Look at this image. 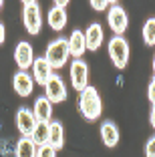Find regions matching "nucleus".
<instances>
[{"mask_svg": "<svg viewBox=\"0 0 155 157\" xmlns=\"http://www.w3.org/2000/svg\"><path fill=\"white\" fill-rule=\"evenodd\" d=\"M37 157H56V151L48 143H45L41 147H37Z\"/></svg>", "mask_w": 155, "mask_h": 157, "instance_id": "obj_21", "label": "nucleus"}, {"mask_svg": "<svg viewBox=\"0 0 155 157\" xmlns=\"http://www.w3.org/2000/svg\"><path fill=\"white\" fill-rule=\"evenodd\" d=\"M145 157H155V135L145 143Z\"/></svg>", "mask_w": 155, "mask_h": 157, "instance_id": "obj_22", "label": "nucleus"}, {"mask_svg": "<svg viewBox=\"0 0 155 157\" xmlns=\"http://www.w3.org/2000/svg\"><path fill=\"white\" fill-rule=\"evenodd\" d=\"M149 117H151V125H153V129H155V105L151 107V115Z\"/></svg>", "mask_w": 155, "mask_h": 157, "instance_id": "obj_26", "label": "nucleus"}, {"mask_svg": "<svg viewBox=\"0 0 155 157\" xmlns=\"http://www.w3.org/2000/svg\"><path fill=\"white\" fill-rule=\"evenodd\" d=\"M67 44H68V55L75 56V59H81L87 51V42H85V33L81 30H73V34L67 38Z\"/></svg>", "mask_w": 155, "mask_h": 157, "instance_id": "obj_12", "label": "nucleus"}, {"mask_svg": "<svg viewBox=\"0 0 155 157\" xmlns=\"http://www.w3.org/2000/svg\"><path fill=\"white\" fill-rule=\"evenodd\" d=\"M103 38H105V34H103V26H101L99 22H93L89 24L87 33H85V42H87V51H97L101 44H103Z\"/></svg>", "mask_w": 155, "mask_h": 157, "instance_id": "obj_13", "label": "nucleus"}, {"mask_svg": "<svg viewBox=\"0 0 155 157\" xmlns=\"http://www.w3.org/2000/svg\"><path fill=\"white\" fill-rule=\"evenodd\" d=\"M52 75H55V71H52V67L46 63L45 56H38V59H34V63H32V81H34V83L45 87Z\"/></svg>", "mask_w": 155, "mask_h": 157, "instance_id": "obj_10", "label": "nucleus"}, {"mask_svg": "<svg viewBox=\"0 0 155 157\" xmlns=\"http://www.w3.org/2000/svg\"><path fill=\"white\" fill-rule=\"evenodd\" d=\"M107 22H109L111 30L115 33V36H123V33L129 26V18H127V12L123 10V6H117V4L111 6L109 14H107Z\"/></svg>", "mask_w": 155, "mask_h": 157, "instance_id": "obj_6", "label": "nucleus"}, {"mask_svg": "<svg viewBox=\"0 0 155 157\" xmlns=\"http://www.w3.org/2000/svg\"><path fill=\"white\" fill-rule=\"evenodd\" d=\"M153 73H155V56H153Z\"/></svg>", "mask_w": 155, "mask_h": 157, "instance_id": "obj_29", "label": "nucleus"}, {"mask_svg": "<svg viewBox=\"0 0 155 157\" xmlns=\"http://www.w3.org/2000/svg\"><path fill=\"white\" fill-rule=\"evenodd\" d=\"M16 157H37V145L32 143L30 137H20L16 141V149H14Z\"/></svg>", "mask_w": 155, "mask_h": 157, "instance_id": "obj_18", "label": "nucleus"}, {"mask_svg": "<svg viewBox=\"0 0 155 157\" xmlns=\"http://www.w3.org/2000/svg\"><path fill=\"white\" fill-rule=\"evenodd\" d=\"M2 6H4V2H2V0H0V10H2Z\"/></svg>", "mask_w": 155, "mask_h": 157, "instance_id": "obj_28", "label": "nucleus"}, {"mask_svg": "<svg viewBox=\"0 0 155 157\" xmlns=\"http://www.w3.org/2000/svg\"><path fill=\"white\" fill-rule=\"evenodd\" d=\"M109 56L113 60V65L117 67L119 71L127 67L129 60V44L123 36H113L109 40Z\"/></svg>", "mask_w": 155, "mask_h": 157, "instance_id": "obj_4", "label": "nucleus"}, {"mask_svg": "<svg viewBox=\"0 0 155 157\" xmlns=\"http://www.w3.org/2000/svg\"><path fill=\"white\" fill-rule=\"evenodd\" d=\"M48 145L55 151H59L64 145V127L60 121H50L48 123Z\"/></svg>", "mask_w": 155, "mask_h": 157, "instance_id": "obj_14", "label": "nucleus"}, {"mask_svg": "<svg viewBox=\"0 0 155 157\" xmlns=\"http://www.w3.org/2000/svg\"><path fill=\"white\" fill-rule=\"evenodd\" d=\"M12 85H14L16 95H20V97H28V95L32 93V89H34V81H32V77L28 73H24V71H18V73L14 75Z\"/></svg>", "mask_w": 155, "mask_h": 157, "instance_id": "obj_11", "label": "nucleus"}, {"mask_svg": "<svg viewBox=\"0 0 155 157\" xmlns=\"http://www.w3.org/2000/svg\"><path fill=\"white\" fill-rule=\"evenodd\" d=\"M4 38H6V28H4V24L0 22V44L4 42Z\"/></svg>", "mask_w": 155, "mask_h": 157, "instance_id": "obj_25", "label": "nucleus"}, {"mask_svg": "<svg viewBox=\"0 0 155 157\" xmlns=\"http://www.w3.org/2000/svg\"><path fill=\"white\" fill-rule=\"evenodd\" d=\"M32 115L34 119L41 121V123H50V117H52V103L46 97H38L34 103V109H32Z\"/></svg>", "mask_w": 155, "mask_h": 157, "instance_id": "obj_15", "label": "nucleus"}, {"mask_svg": "<svg viewBox=\"0 0 155 157\" xmlns=\"http://www.w3.org/2000/svg\"><path fill=\"white\" fill-rule=\"evenodd\" d=\"M14 60H16V67H18L20 71H24V73L32 67V63H34V52H32V46L28 44L26 40H20L18 44H16V48H14Z\"/></svg>", "mask_w": 155, "mask_h": 157, "instance_id": "obj_8", "label": "nucleus"}, {"mask_svg": "<svg viewBox=\"0 0 155 157\" xmlns=\"http://www.w3.org/2000/svg\"><path fill=\"white\" fill-rule=\"evenodd\" d=\"M68 44H67V38H56V40H52L48 46H46V63H48L50 67H52V71L55 69H63L64 65H67L68 60Z\"/></svg>", "mask_w": 155, "mask_h": 157, "instance_id": "obj_2", "label": "nucleus"}, {"mask_svg": "<svg viewBox=\"0 0 155 157\" xmlns=\"http://www.w3.org/2000/svg\"><path fill=\"white\" fill-rule=\"evenodd\" d=\"M71 83L79 93L89 87V67L83 59H75L71 65Z\"/></svg>", "mask_w": 155, "mask_h": 157, "instance_id": "obj_5", "label": "nucleus"}, {"mask_svg": "<svg viewBox=\"0 0 155 157\" xmlns=\"http://www.w3.org/2000/svg\"><path fill=\"white\" fill-rule=\"evenodd\" d=\"M143 40L147 46H155V18H149L143 26Z\"/></svg>", "mask_w": 155, "mask_h": 157, "instance_id": "obj_20", "label": "nucleus"}, {"mask_svg": "<svg viewBox=\"0 0 155 157\" xmlns=\"http://www.w3.org/2000/svg\"><path fill=\"white\" fill-rule=\"evenodd\" d=\"M101 139L107 147H115L119 143V129L113 121H105L101 125Z\"/></svg>", "mask_w": 155, "mask_h": 157, "instance_id": "obj_16", "label": "nucleus"}, {"mask_svg": "<svg viewBox=\"0 0 155 157\" xmlns=\"http://www.w3.org/2000/svg\"><path fill=\"white\" fill-rule=\"evenodd\" d=\"M37 123L38 121L34 119L32 111H28L26 107H20L18 111H16V129H18V133L22 137H30L34 127H37Z\"/></svg>", "mask_w": 155, "mask_h": 157, "instance_id": "obj_9", "label": "nucleus"}, {"mask_svg": "<svg viewBox=\"0 0 155 157\" xmlns=\"http://www.w3.org/2000/svg\"><path fill=\"white\" fill-rule=\"evenodd\" d=\"M30 139H32V143L37 145V147L48 143V123H41V121H38L37 127H34V131H32V135H30Z\"/></svg>", "mask_w": 155, "mask_h": 157, "instance_id": "obj_19", "label": "nucleus"}, {"mask_svg": "<svg viewBox=\"0 0 155 157\" xmlns=\"http://www.w3.org/2000/svg\"><path fill=\"white\" fill-rule=\"evenodd\" d=\"M67 4H68L67 0H64V2H63V0H56V2H55V6H60V8H64Z\"/></svg>", "mask_w": 155, "mask_h": 157, "instance_id": "obj_27", "label": "nucleus"}, {"mask_svg": "<svg viewBox=\"0 0 155 157\" xmlns=\"http://www.w3.org/2000/svg\"><path fill=\"white\" fill-rule=\"evenodd\" d=\"M45 97L50 103H63L67 99V87L59 75H52L48 78V83L45 85Z\"/></svg>", "mask_w": 155, "mask_h": 157, "instance_id": "obj_7", "label": "nucleus"}, {"mask_svg": "<svg viewBox=\"0 0 155 157\" xmlns=\"http://www.w3.org/2000/svg\"><path fill=\"white\" fill-rule=\"evenodd\" d=\"M147 97H149V101L155 105V77L151 78V83H149V91H147Z\"/></svg>", "mask_w": 155, "mask_h": 157, "instance_id": "obj_24", "label": "nucleus"}, {"mask_svg": "<svg viewBox=\"0 0 155 157\" xmlns=\"http://www.w3.org/2000/svg\"><path fill=\"white\" fill-rule=\"evenodd\" d=\"M91 6L95 10H105L107 6H111V2H107V0H99V2H97V0H91Z\"/></svg>", "mask_w": 155, "mask_h": 157, "instance_id": "obj_23", "label": "nucleus"}, {"mask_svg": "<svg viewBox=\"0 0 155 157\" xmlns=\"http://www.w3.org/2000/svg\"><path fill=\"white\" fill-rule=\"evenodd\" d=\"M22 20H24V28L28 34H38L42 28V14H41V6L37 0H26L22 8Z\"/></svg>", "mask_w": 155, "mask_h": 157, "instance_id": "obj_3", "label": "nucleus"}, {"mask_svg": "<svg viewBox=\"0 0 155 157\" xmlns=\"http://www.w3.org/2000/svg\"><path fill=\"white\" fill-rule=\"evenodd\" d=\"M48 26L52 30H56V33L63 30L67 26V10L60 8V6H52L48 10Z\"/></svg>", "mask_w": 155, "mask_h": 157, "instance_id": "obj_17", "label": "nucleus"}, {"mask_svg": "<svg viewBox=\"0 0 155 157\" xmlns=\"http://www.w3.org/2000/svg\"><path fill=\"white\" fill-rule=\"evenodd\" d=\"M79 111L87 121H95L103 113V103H101V95L97 93L95 87H87L79 97Z\"/></svg>", "mask_w": 155, "mask_h": 157, "instance_id": "obj_1", "label": "nucleus"}]
</instances>
